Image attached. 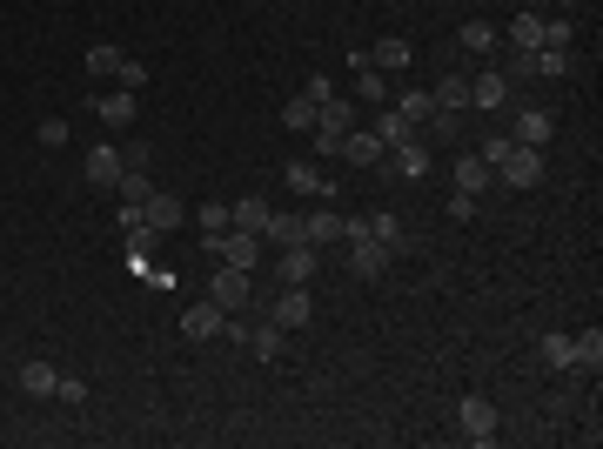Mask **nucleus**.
Returning <instances> with one entry per match:
<instances>
[{
  "label": "nucleus",
  "mask_w": 603,
  "mask_h": 449,
  "mask_svg": "<svg viewBox=\"0 0 603 449\" xmlns=\"http://www.w3.org/2000/svg\"><path fill=\"white\" fill-rule=\"evenodd\" d=\"M208 302H215V309H248V302H255V282H248V269H228V262H215V289H208Z\"/></svg>",
  "instance_id": "obj_3"
},
{
  "label": "nucleus",
  "mask_w": 603,
  "mask_h": 449,
  "mask_svg": "<svg viewBox=\"0 0 603 449\" xmlns=\"http://www.w3.org/2000/svg\"><path fill=\"white\" fill-rule=\"evenodd\" d=\"M456 47H463V54H496V27L490 21H463L456 27Z\"/></svg>",
  "instance_id": "obj_27"
},
{
  "label": "nucleus",
  "mask_w": 603,
  "mask_h": 449,
  "mask_svg": "<svg viewBox=\"0 0 603 449\" xmlns=\"http://www.w3.org/2000/svg\"><path fill=\"white\" fill-rule=\"evenodd\" d=\"M510 47H523V54L543 47V14H536V7H523V14L510 21Z\"/></svg>",
  "instance_id": "obj_24"
},
{
  "label": "nucleus",
  "mask_w": 603,
  "mask_h": 449,
  "mask_svg": "<svg viewBox=\"0 0 603 449\" xmlns=\"http://www.w3.org/2000/svg\"><path fill=\"white\" fill-rule=\"evenodd\" d=\"M349 101H356V108H389V74L369 68V54H362V68H356V88H349Z\"/></svg>",
  "instance_id": "obj_11"
},
{
  "label": "nucleus",
  "mask_w": 603,
  "mask_h": 449,
  "mask_svg": "<svg viewBox=\"0 0 603 449\" xmlns=\"http://www.w3.org/2000/svg\"><path fill=\"white\" fill-rule=\"evenodd\" d=\"M349 128H356V101H349V94H329V101H322V108H315V128L309 135H349Z\"/></svg>",
  "instance_id": "obj_9"
},
{
  "label": "nucleus",
  "mask_w": 603,
  "mask_h": 449,
  "mask_svg": "<svg viewBox=\"0 0 603 449\" xmlns=\"http://www.w3.org/2000/svg\"><path fill=\"white\" fill-rule=\"evenodd\" d=\"M54 396H61L67 409H81V403H88V382H81V376H61V382H54Z\"/></svg>",
  "instance_id": "obj_42"
},
{
  "label": "nucleus",
  "mask_w": 603,
  "mask_h": 449,
  "mask_svg": "<svg viewBox=\"0 0 603 449\" xmlns=\"http://www.w3.org/2000/svg\"><path fill=\"white\" fill-rule=\"evenodd\" d=\"M557 135V121L543 108H516V128H510V141H523V148H543V141Z\"/></svg>",
  "instance_id": "obj_15"
},
{
  "label": "nucleus",
  "mask_w": 603,
  "mask_h": 449,
  "mask_svg": "<svg viewBox=\"0 0 603 449\" xmlns=\"http://www.w3.org/2000/svg\"><path fill=\"white\" fill-rule=\"evenodd\" d=\"M315 269H322V248L315 242H289L282 248V262H275V282H282V289H309Z\"/></svg>",
  "instance_id": "obj_1"
},
{
  "label": "nucleus",
  "mask_w": 603,
  "mask_h": 449,
  "mask_svg": "<svg viewBox=\"0 0 603 449\" xmlns=\"http://www.w3.org/2000/svg\"><path fill=\"white\" fill-rule=\"evenodd\" d=\"M389 175H402V181H423L429 175V141L423 135H409V141H396L389 148V161H382Z\"/></svg>",
  "instance_id": "obj_6"
},
{
  "label": "nucleus",
  "mask_w": 603,
  "mask_h": 449,
  "mask_svg": "<svg viewBox=\"0 0 603 449\" xmlns=\"http://www.w3.org/2000/svg\"><path fill=\"white\" fill-rule=\"evenodd\" d=\"M289 195H302V202H315V195H322V202H329V181H322V168H315V161H289Z\"/></svg>",
  "instance_id": "obj_20"
},
{
  "label": "nucleus",
  "mask_w": 603,
  "mask_h": 449,
  "mask_svg": "<svg viewBox=\"0 0 603 449\" xmlns=\"http://www.w3.org/2000/svg\"><path fill=\"white\" fill-rule=\"evenodd\" d=\"M510 101V81H503V68H483L476 81H469V108H483V114H496Z\"/></svg>",
  "instance_id": "obj_13"
},
{
  "label": "nucleus",
  "mask_w": 603,
  "mask_h": 449,
  "mask_svg": "<svg viewBox=\"0 0 603 449\" xmlns=\"http://www.w3.org/2000/svg\"><path fill=\"white\" fill-rule=\"evenodd\" d=\"M302 94H309L315 108H322V101H329V94H335V81H329V74H309V88H302Z\"/></svg>",
  "instance_id": "obj_45"
},
{
  "label": "nucleus",
  "mask_w": 603,
  "mask_h": 449,
  "mask_svg": "<svg viewBox=\"0 0 603 449\" xmlns=\"http://www.w3.org/2000/svg\"><path fill=\"white\" fill-rule=\"evenodd\" d=\"M597 362H603V329L570 336V369H590V376H597Z\"/></svg>",
  "instance_id": "obj_23"
},
{
  "label": "nucleus",
  "mask_w": 603,
  "mask_h": 449,
  "mask_svg": "<svg viewBox=\"0 0 603 449\" xmlns=\"http://www.w3.org/2000/svg\"><path fill=\"white\" fill-rule=\"evenodd\" d=\"M108 128H134V114H141V94H128V88H114V94H94L88 101Z\"/></svg>",
  "instance_id": "obj_10"
},
{
  "label": "nucleus",
  "mask_w": 603,
  "mask_h": 449,
  "mask_svg": "<svg viewBox=\"0 0 603 449\" xmlns=\"http://www.w3.org/2000/svg\"><path fill=\"white\" fill-rule=\"evenodd\" d=\"M114 195H121V208H141V202H148V195H155V181H148V168H128Z\"/></svg>",
  "instance_id": "obj_29"
},
{
  "label": "nucleus",
  "mask_w": 603,
  "mask_h": 449,
  "mask_svg": "<svg viewBox=\"0 0 603 449\" xmlns=\"http://www.w3.org/2000/svg\"><path fill=\"white\" fill-rule=\"evenodd\" d=\"M389 108H396V114H409V121H416V128H423L429 114H436V101H429L423 88H409V94H402V101H389Z\"/></svg>",
  "instance_id": "obj_37"
},
{
  "label": "nucleus",
  "mask_w": 603,
  "mask_h": 449,
  "mask_svg": "<svg viewBox=\"0 0 603 449\" xmlns=\"http://www.w3.org/2000/svg\"><path fill=\"white\" fill-rule=\"evenodd\" d=\"M536 74L543 81H563L570 74V47H536Z\"/></svg>",
  "instance_id": "obj_35"
},
{
  "label": "nucleus",
  "mask_w": 603,
  "mask_h": 449,
  "mask_svg": "<svg viewBox=\"0 0 603 449\" xmlns=\"http://www.w3.org/2000/svg\"><path fill=\"white\" fill-rule=\"evenodd\" d=\"M188 222L201 228V248H208V242H222L228 228H235V215H228V202H208V208H188Z\"/></svg>",
  "instance_id": "obj_18"
},
{
  "label": "nucleus",
  "mask_w": 603,
  "mask_h": 449,
  "mask_svg": "<svg viewBox=\"0 0 603 449\" xmlns=\"http://www.w3.org/2000/svg\"><path fill=\"white\" fill-rule=\"evenodd\" d=\"M536 362H543V369H570V336H557V329L536 336Z\"/></svg>",
  "instance_id": "obj_32"
},
{
  "label": "nucleus",
  "mask_w": 603,
  "mask_h": 449,
  "mask_svg": "<svg viewBox=\"0 0 603 449\" xmlns=\"http://www.w3.org/2000/svg\"><path fill=\"white\" fill-rule=\"evenodd\" d=\"M282 128H295V135H309V128H315V101H309V94H295L289 108H282Z\"/></svg>",
  "instance_id": "obj_36"
},
{
  "label": "nucleus",
  "mask_w": 603,
  "mask_h": 449,
  "mask_svg": "<svg viewBox=\"0 0 603 449\" xmlns=\"http://www.w3.org/2000/svg\"><path fill=\"white\" fill-rule=\"evenodd\" d=\"M409 135H423L409 114H396V108H382V114H376V141H382V148H396V141H409Z\"/></svg>",
  "instance_id": "obj_25"
},
{
  "label": "nucleus",
  "mask_w": 603,
  "mask_h": 449,
  "mask_svg": "<svg viewBox=\"0 0 603 449\" xmlns=\"http://www.w3.org/2000/svg\"><path fill=\"white\" fill-rule=\"evenodd\" d=\"M228 215H235V228H248V235H262V228H268V215H275V208H268L262 195H242V202L228 208Z\"/></svg>",
  "instance_id": "obj_26"
},
{
  "label": "nucleus",
  "mask_w": 603,
  "mask_h": 449,
  "mask_svg": "<svg viewBox=\"0 0 603 449\" xmlns=\"http://www.w3.org/2000/svg\"><path fill=\"white\" fill-rule=\"evenodd\" d=\"M456 188H463V195H483V188H490V168H483L476 155H463L456 161Z\"/></svg>",
  "instance_id": "obj_33"
},
{
  "label": "nucleus",
  "mask_w": 603,
  "mask_h": 449,
  "mask_svg": "<svg viewBox=\"0 0 603 449\" xmlns=\"http://www.w3.org/2000/svg\"><path fill=\"white\" fill-rule=\"evenodd\" d=\"M34 135H41V148H67V121L54 114V121H41V128H34Z\"/></svg>",
  "instance_id": "obj_44"
},
{
  "label": "nucleus",
  "mask_w": 603,
  "mask_h": 449,
  "mask_svg": "<svg viewBox=\"0 0 603 449\" xmlns=\"http://www.w3.org/2000/svg\"><path fill=\"white\" fill-rule=\"evenodd\" d=\"M88 74L94 81H114V74H121V47H108V41L88 47Z\"/></svg>",
  "instance_id": "obj_34"
},
{
  "label": "nucleus",
  "mask_w": 603,
  "mask_h": 449,
  "mask_svg": "<svg viewBox=\"0 0 603 449\" xmlns=\"http://www.w3.org/2000/svg\"><path fill=\"white\" fill-rule=\"evenodd\" d=\"M302 235H309L315 248H329V242H342V215H322V208H315V215H302Z\"/></svg>",
  "instance_id": "obj_28"
},
{
  "label": "nucleus",
  "mask_w": 603,
  "mask_h": 449,
  "mask_svg": "<svg viewBox=\"0 0 603 449\" xmlns=\"http://www.w3.org/2000/svg\"><path fill=\"white\" fill-rule=\"evenodd\" d=\"M262 235H248V228H228L222 242H208V255H215V262H228V269H255V262H262Z\"/></svg>",
  "instance_id": "obj_4"
},
{
  "label": "nucleus",
  "mask_w": 603,
  "mask_h": 449,
  "mask_svg": "<svg viewBox=\"0 0 603 449\" xmlns=\"http://www.w3.org/2000/svg\"><path fill=\"white\" fill-rule=\"evenodd\" d=\"M429 101H436V114H463L469 108V74H443Z\"/></svg>",
  "instance_id": "obj_22"
},
{
  "label": "nucleus",
  "mask_w": 603,
  "mask_h": 449,
  "mask_svg": "<svg viewBox=\"0 0 603 449\" xmlns=\"http://www.w3.org/2000/svg\"><path fill=\"white\" fill-rule=\"evenodd\" d=\"M476 215H483V208H476V195H463V188H456V195H449V222H476Z\"/></svg>",
  "instance_id": "obj_43"
},
{
  "label": "nucleus",
  "mask_w": 603,
  "mask_h": 449,
  "mask_svg": "<svg viewBox=\"0 0 603 449\" xmlns=\"http://www.w3.org/2000/svg\"><path fill=\"white\" fill-rule=\"evenodd\" d=\"M14 382H21L27 396H54V382H61V369H54V362H21V369H14Z\"/></svg>",
  "instance_id": "obj_21"
},
{
  "label": "nucleus",
  "mask_w": 603,
  "mask_h": 449,
  "mask_svg": "<svg viewBox=\"0 0 603 449\" xmlns=\"http://www.w3.org/2000/svg\"><path fill=\"white\" fill-rule=\"evenodd\" d=\"M282 336H289L282 322H262V329H248V349H255L262 362H275V356H282Z\"/></svg>",
  "instance_id": "obj_30"
},
{
  "label": "nucleus",
  "mask_w": 603,
  "mask_h": 449,
  "mask_svg": "<svg viewBox=\"0 0 603 449\" xmlns=\"http://www.w3.org/2000/svg\"><path fill=\"white\" fill-rule=\"evenodd\" d=\"M114 88L141 94V88H148V68H141V61H134V54H121V74H114Z\"/></svg>",
  "instance_id": "obj_40"
},
{
  "label": "nucleus",
  "mask_w": 603,
  "mask_h": 449,
  "mask_svg": "<svg viewBox=\"0 0 603 449\" xmlns=\"http://www.w3.org/2000/svg\"><path fill=\"white\" fill-rule=\"evenodd\" d=\"M342 161H356V168H382L389 148L376 141V128H349V135H342Z\"/></svg>",
  "instance_id": "obj_12"
},
{
  "label": "nucleus",
  "mask_w": 603,
  "mask_h": 449,
  "mask_svg": "<svg viewBox=\"0 0 603 449\" xmlns=\"http://www.w3.org/2000/svg\"><path fill=\"white\" fill-rule=\"evenodd\" d=\"M268 322H282V329H302V322H315V302H309V289H282V302L268 309Z\"/></svg>",
  "instance_id": "obj_16"
},
{
  "label": "nucleus",
  "mask_w": 603,
  "mask_h": 449,
  "mask_svg": "<svg viewBox=\"0 0 603 449\" xmlns=\"http://www.w3.org/2000/svg\"><path fill=\"white\" fill-rule=\"evenodd\" d=\"M141 222L155 228V235H168V228L188 222V202H181V195H168V188H155V195L141 202Z\"/></svg>",
  "instance_id": "obj_8"
},
{
  "label": "nucleus",
  "mask_w": 603,
  "mask_h": 449,
  "mask_svg": "<svg viewBox=\"0 0 603 449\" xmlns=\"http://www.w3.org/2000/svg\"><path fill=\"white\" fill-rule=\"evenodd\" d=\"M510 148H516L510 135H483V155H476V161H483V168H490V175H496V161L510 155Z\"/></svg>",
  "instance_id": "obj_41"
},
{
  "label": "nucleus",
  "mask_w": 603,
  "mask_h": 449,
  "mask_svg": "<svg viewBox=\"0 0 603 449\" xmlns=\"http://www.w3.org/2000/svg\"><path fill=\"white\" fill-rule=\"evenodd\" d=\"M369 235H376L389 255H402V222H396V215H369Z\"/></svg>",
  "instance_id": "obj_38"
},
{
  "label": "nucleus",
  "mask_w": 603,
  "mask_h": 449,
  "mask_svg": "<svg viewBox=\"0 0 603 449\" xmlns=\"http://www.w3.org/2000/svg\"><path fill=\"white\" fill-rule=\"evenodd\" d=\"M496 423H503V416H496V403H483V396H463V403H456V429H463V443L490 449L496 443Z\"/></svg>",
  "instance_id": "obj_2"
},
{
  "label": "nucleus",
  "mask_w": 603,
  "mask_h": 449,
  "mask_svg": "<svg viewBox=\"0 0 603 449\" xmlns=\"http://www.w3.org/2000/svg\"><path fill=\"white\" fill-rule=\"evenodd\" d=\"M503 81H510V88H523V81H536V54H523V47H516L510 61H503Z\"/></svg>",
  "instance_id": "obj_39"
},
{
  "label": "nucleus",
  "mask_w": 603,
  "mask_h": 449,
  "mask_svg": "<svg viewBox=\"0 0 603 449\" xmlns=\"http://www.w3.org/2000/svg\"><path fill=\"white\" fill-rule=\"evenodd\" d=\"M389 262H396V255H389L382 242H349V269H356L362 282H376V275L389 269Z\"/></svg>",
  "instance_id": "obj_19"
},
{
  "label": "nucleus",
  "mask_w": 603,
  "mask_h": 449,
  "mask_svg": "<svg viewBox=\"0 0 603 449\" xmlns=\"http://www.w3.org/2000/svg\"><path fill=\"white\" fill-rule=\"evenodd\" d=\"M262 242H275V248H289V242H309V235H302V215H268Z\"/></svg>",
  "instance_id": "obj_31"
},
{
  "label": "nucleus",
  "mask_w": 603,
  "mask_h": 449,
  "mask_svg": "<svg viewBox=\"0 0 603 449\" xmlns=\"http://www.w3.org/2000/svg\"><path fill=\"white\" fill-rule=\"evenodd\" d=\"M222 315L228 309H215V302H195V309L181 315V336H188V342H215V336H222Z\"/></svg>",
  "instance_id": "obj_14"
},
{
  "label": "nucleus",
  "mask_w": 603,
  "mask_h": 449,
  "mask_svg": "<svg viewBox=\"0 0 603 449\" xmlns=\"http://www.w3.org/2000/svg\"><path fill=\"white\" fill-rule=\"evenodd\" d=\"M81 175H88V188H121V175H128V161H121V148H88V161H81Z\"/></svg>",
  "instance_id": "obj_7"
},
{
  "label": "nucleus",
  "mask_w": 603,
  "mask_h": 449,
  "mask_svg": "<svg viewBox=\"0 0 603 449\" xmlns=\"http://www.w3.org/2000/svg\"><path fill=\"white\" fill-rule=\"evenodd\" d=\"M409 61H416V47L402 41V34H389V41H376V47H369V68H382V74H402Z\"/></svg>",
  "instance_id": "obj_17"
},
{
  "label": "nucleus",
  "mask_w": 603,
  "mask_h": 449,
  "mask_svg": "<svg viewBox=\"0 0 603 449\" xmlns=\"http://www.w3.org/2000/svg\"><path fill=\"white\" fill-rule=\"evenodd\" d=\"M496 175L510 181V188H536V181H543V148H523V141H516L510 155L496 161Z\"/></svg>",
  "instance_id": "obj_5"
}]
</instances>
